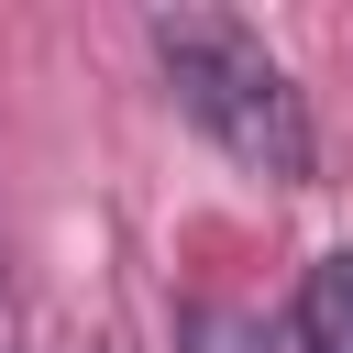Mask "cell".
I'll list each match as a JSON object with an SVG mask.
<instances>
[{"label": "cell", "mask_w": 353, "mask_h": 353, "mask_svg": "<svg viewBox=\"0 0 353 353\" xmlns=\"http://www.w3.org/2000/svg\"><path fill=\"white\" fill-rule=\"evenodd\" d=\"M154 66H165V99L265 188H309L320 176V121H309V88L287 77V55L243 22V11H210V0H176L143 22Z\"/></svg>", "instance_id": "1"}, {"label": "cell", "mask_w": 353, "mask_h": 353, "mask_svg": "<svg viewBox=\"0 0 353 353\" xmlns=\"http://www.w3.org/2000/svg\"><path fill=\"white\" fill-rule=\"evenodd\" d=\"M287 342H298V353H353V243H342V254H320V265L298 276Z\"/></svg>", "instance_id": "2"}, {"label": "cell", "mask_w": 353, "mask_h": 353, "mask_svg": "<svg viewBox=\"0 0 353 353\" xmlns=\"http://www.w3.org/2000/svg\"><path fill=\"white\" fill-rule=\"evenodd\" d=\"M176 353H276V331L254 309H232V298H188L176 309Z\"/></svg>", "instance_id": "3"}, {"label": "cell", "mask_w": 353, "mask_h": 353, "mask_svg": "<svg viewBox=\"0 0 353 353\" xmlns=\"http://www.w3.org/2000/svg\"><path fill=\"white\" fill-rule=\"evenodd\" d=\"M0 353H22V298H11V276H0Z\"/></svg>", "instance_id": "4"}]
</instances>
